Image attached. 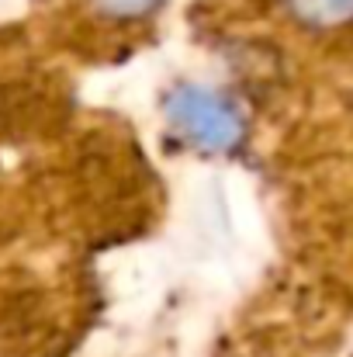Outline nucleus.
<instances>
[{
	"label": "nucleus",
	"instance_id": "f03ea898",
	"mask_svg": "<svg viewBox=\"0 0 353 357\" xmlns=\"http://www.w3.org/2000/svg\"><path fill=\"white\" fill-rule=\"evenodd\" d=\"M288 7L312 28H340L353 21V0H288Z\"/></svg>",
	"mask_w": 353,
	"mask_h": 357
},
{
	"label": "nucleus",
	"instance_id": "f257e3e1",
	"mask_svg": "<svg viewBox=\"0 0 353 357\" xmlns=\"http://www.w3.org/2000/svg\"><path fill=\"white\" fill-rule=\"evenodd\" d=\"M170 121L177 132H184L191 142L205 149H229L242 139V115L235 112L233 101H226L215 91L205 87H180L170 105Z\"/></svg>",
	"mask_w": 353,
	"mask_h": 357
},
{
	"label": "nucleus",
	"instance_id": "7ed1b4c3",
	"mask_svg": "<svg viewBox=\"0 0 353 357\" xmlns=\"http://www.w3.org/2000/svg\"><path fill=\"white\" fill-rule=\"evenodd\" d=\"M108 17H121V21H128V17H142V14H149L159 0H94Z\"/></svg>",
	"mask_w": 353,
	"mask_h": 357
}]
</instances>
